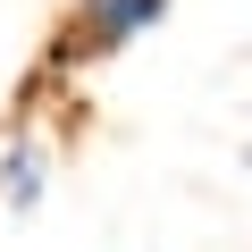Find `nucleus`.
<instances>
[{
    "label": "nucleus",
    "instance_id": "obj_1",
    "mask_svg": "<svg viewBox=\"0 0 252 252\" xmlns=\"http://www.w3.org/2000/svg\"><path fill=\"white\" fill-rule=\"evenodd\" d=\"M168 9H177V0H67V17H59V34H51L42 67H51V76L101 67V59H118L135 34L168 26Z\"/></svg>",
    "mask_w": 252,
    "mask_h": 252
},
{
    "label": "nucleus",
    "instance_id": "obj_2",
    "mask_svg": "<svg viewBox=\"0 0 252 252\" xmlns=\"http://www.w3.org/2000/svg\"><path fill=\"white\" fill-rule=\"evenodd\" d=\"M42 185H51V143L42 135H17L9 152H0V210H42Z\"/></svg>",
    "mask_w": 252,
    "mask_h": 252
},
{
    "label": "nucleus",
    "instance_id": "obj_3",
    "mask_svg": "<svg viewBox=\"0 0 252 252\" xmlns=\"http://www.w3.org/2000/svg\"><path fill=\"white\" fill-rule=\"evenodd\" d=\"M244 168H252V143H244Z\"/></svg>",
    "mask_w": 252,
    "mask_h": 252
}]
</instances>
